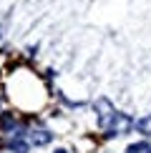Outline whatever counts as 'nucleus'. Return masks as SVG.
<instances>
[{
    "label": "nucleus",
    "mask_w": 151,
    "mask_h": 153,
    "mask_svg": "<svg viewBox=\"0 0 151 153\" xmlns=\"http://www.w3.org/2000/svg\"><path fill=\"white\" fill-rule=\"evenodd\" d=\"M96 111H98V120H101V126L103 128H108L111 126V120H113V105H111V100L108 98H98L96 100Z\"/></svg>",
    "instance_id": "nucleus-1"
},
{
    "label": "nucleus",
    "mask_w": 151,
    "mask_h": 153,
    "mask_svg": "<svg viewBox=\"0 0 151 153\" xmlns=\"http://www.w3.org/2000/svg\"><path fill=\"white\" fill-rule=\"evenodd\" d=\"M8 146H10V151H15V153H28V143L20 141V138H13Z\"/></svg>",
    "instance_id": "nucleus-6"
},
{
    "label": "nucleus",
    "mask_w": 151,
    "mask_h": 153,
    "mask_svg": "<svg viewBox=\"0 0 151 153\" xmlns=\"http://www.w3.org/2000/svg\"><path fill=\"white\" fill-rule=\"evenodd\" d=\"M55 153H68V151H63V148H58V151H55Z\"/></svg>",
    "instance_id": "nucleus-8"
},
{
    "label": "nucleus",
    "mask_w": 151,
    "mask_h": 153,
    "mask_svg": "<svg viewBox=\"0 0 151 153\" xmlns=\"http://www.w3.org/2000/svg\"><path fill=\"white\" fill-rule=\"evenodd\" d=\"M0 128L3 131H13L15 128V116H13V113H3V116H0Z\"/></svg>",
    "instance_id": "nucleus-5"
},
{
    "label": "nucleus",
    "mask_w": 151,
    "mask_h": 153,
    "mask_svg": "<svg viewBox=\"0 0 151 153\" xmlns=\"http://www.w3.org/2000/svg\"><path fill=\"white\" fill-rule=\"evenodd\" d=\"M146 151H149V146L144 143V141L141 143H131L129 148H126V153H146Z\"/></svg>",
    "instance_id": "nucleus-7"
},
{
    "label": "nucleus",
    "mask_w": 151,
    "mask_h": 153,
    "mask_svg": "<svg viewBox=\"0 0 151 153\" xmlns=\"http://www.w3.org/2000/svg\"><path fill=\"white\" fill-rule=\"evenodd\" d=\"M136 131L144 136H151V116H144L141 120H136Z\"/></svg>",
    "instance_id": "nucleus-4"
},
{
    "label": "nucleus",
    "mask_w": 151,
    "mask_h": 153,
    "mask_svg": "<svg viewBox=\"0 0 151 153\" xmlns=\"http://www.w3.org/2000/svg\"><path fill=\"white\" fill-rule=\"evenodd\" d=\"M146 153H151V148H149V151H146Z\"/></svg>",
    "instance_id": "nucleus-9"
},
{
    "label": "nucleus",
    "mask_w": 151,
    "mask_h": 153,
    "mask_svg": "<svg viewBox=\"0 0 151 153\" xmlns=\"http://www.w3.org/2000/svg\"><path fill=\"white\" fill-rule=\"evenodd\" d=\"M131 128V118L129 116H123V113H116L111 120V126H108V136H118V133H126Z\"/></svg>",
    "instance_id": "nucleus-2"
},
{
    "label": "nucleus",
    "mask_w": 151,
    "mask_h": 153,
    "mask_svg": "<svg viewBox=\"0 0 151 153\" xmlns=\"http://www.w3.org/2000/svg\"><path fill=\"white\" fill-rule=\"evenodd\" d=\"M50 138L53 136H50L48 131H35L33 136H30V141H33L35 146H46V143H50Z\"/></svg>",
    "instance_id": "nucleus-3"
}]
</instances>
